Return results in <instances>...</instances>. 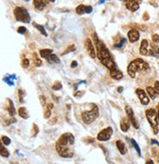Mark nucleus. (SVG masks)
<instances>
[{"instance_id":"f257e3e1","label":"nucleus","mask_w":159,"mask_h":164,"mask_svg":"<svg viewBox=\"0 0 159 164\" xmlns=\"http://www.w3.org/2000/svg\"><path fill=\"white\" fill-rule=\"evenodd\" d=\"M92 39H93V43H94V45L96 47L97 57L100 60L101 64L104 65V66L108 69L109 71L116 68L117 66H116L113 58H112V55L110 53L109 49L106 47V45L102 43L99 39H98L96 32H93L92 34Z\"/></svg>"},{"instance_id":"f03ea898","label":"nucleus","mask_w":159,"mask_h":164,"mask_svg":"<svg viewBox=\"0 0 159 164\" xmlns=\"http://www.w3.org/2000/svg\"><path fill=\"white\" fill-rule=\"evenodd\" d=\"M75 143V137L72 133H64L56 142L55 147L60 156L64 158H71L74 156L73 146Z\"/></svg>"},{"instance_id":"7ed1b4c3","label":"nucleus","mask_w":159,"mask_h":164,"mask_svg":"<svg viewBox=\"0 0 159 164\" xmlns=\"http://www.w3.org/2000/svg\"><path fill=\"white\" fill-rule=\"evenodd\" d=\"M127 71L129 76L132 79H135L138 73H148L150 71V68H149V65L146 60L142 58H137L128 65Z\"/></svg>"},{"instance_id":"20e7f679","label":"nucleus","mask_w":159,"mask_h":164,"mask_svg":"<svg viewBox=\"0 0 159 164\" xmlns=\"http://www.w3.org/2000/svg\"><path fill=\"white\" fill-rule=\"evenodd\" d=\"M99 116V109L96 106V104L92 103L91 104V109L87 111H83L82 113V119L86 124H91L92 122H94L97 117Z\"/></svg>"},{"instance_id":"39448f33","label":"nucleus","mask_w":159,"mask_h":164,"mask_svg":"<svg viewBox=\"0 0 159 164\" xmlns=\"http://www.w3.org/2000/svg\"><path fill=\"white\" fill-rule=\"evenodd\" d=\"M146 116L148 121L149 125L153 130V134L157 135L159 132L158 124H159V118H158V112L154 108H149L146 111Z\"/></svg>"},{"instance_id":"423d86ee","label":"nucleus","mask_w":159,"mask_h":164,"mask_svg":"<svg viewBox=\"0 0 159 164\" xmlns=\"http://www.w3.org/2000/svg\"><path fill=\"white\" fill-rule=\"evenodd\" d=\"M14 16H15L18 22L25 23V24H28V23L31 22L30 14L27 9L24 7H16L14 9Z\"/></svg>"},{"instance_id":"0eeeda50","label":"nucleus","mask_w":159,"mask_h":164,"mask_svg":"<svg viewBox=\"0 0 159 164\" xmlns=\"http://www.w3.org/2000/svg\"><path fill=\"white\" fill-rule=\"evenodd\" d=\"M112 134H113V129L111 127L104 128L103 130H101L97 135V140H100V142H106V140H110L112 137Z\"/></svg>"},{"instance_id":"6e6552de","label":"nucleus","mask_w":159,"mask_h":164,"mask_svg":"<svg viewBox=\"0 0 159 164\" xmlns=\"http://www.w3.org/2000/svg\"><path fill=\"white\" fill-rule=\"evenodd\" d=\"M126 8L131 12H135L139 9V4L142 3V0H125Z\"/></svg>"},{"instance_id":"1a4fd4ad","label":"nucleus","mask_w":159,"mask_h":164,"mask_svg":"<svg viewBox=\"0 0 159 164\" xmlns=\"http://www.w3.org/2000/svg\"><path fill=\"white\" fill-rule=\"evenodd\" d=\"M125 110H126V113H127L129 121L132 123V125L134 126L135 129H139V123H138V120H137V118H135V116L134 114V111H133L132 108H131V106L127 105L125 107Z\"/></svg>"},{"instance_id":"9d476101","label":"nucleus","mask_w":159,"mask_h":164,"mask_svg":"<svg viewBox=\"0 0 159 164\" xmlns=\"http://www.w3.org/2000/svg\"><path fill=\"white\" fill-rule=\"evenodd\" d=\"M135 93H137L139 99L142 105H148L150 99H149V96L146 95L147 92H146L143 90H142V88H137V90H135Z\"/></svg>"},{"instance_id":"9b49d317","label":"nucleus","mask_w":159,"mask_h":164,"mask_svg":"<svg viewBox=\"0 0 159 164\" xmlns=\"http://www.w3.org/2000/svg\"><path fill=\"white\" fill-rule=\"evenodd\" d=\"M146 92L149 97L152 98V99H155L159 95V82L156 81L154 83V87H147Z\"/></svg>"},{"instance_id":"f8f14e48","label":"nucleus","mask_w":159,"mask_h":164,"mask_svg":"<svg viewBox=\"0 0 159 164\" xmlns=\"http://www.w3.org/2000/svg\"><path fill=\"white\" fill-rule=\"evenodd\" d=\"M85 46H86V49L87 51L88 55H90L92 59H94L96 56H97V53H96V50L94 48V45H93V43L91 41V39H86Z\"/></svg>"},{"instance_id":"ddd939ff","label":"nucleus","mask_w":159,"mask_h":164,"mask_svg":"<svg viewBox=\"0 0 159 164\" xmlns=\"http://www.w3.org/2000/svg\"><path fill=\"white\" fill-rule=\"evenodd\" d=\"M149 45H150V41H148L147 39H142L141 46H139V53L143 56H148Z\"/></svg>"},{"instance_id":"4468645a","label":"nucleus","mask_w":159,"mask_h":164,"mask_svg":"<svg viewBox=\"0 0 159 164\" xmlns=\"http://www.w3.org/2000/svg\"><path fill=\"white\" fill-rule=\"evenodd\" d=\"M148 56H153V57L159 59V46L157 43H154L153 41L150 43V45H149Z\"/></svg>"},{"instance_id":"2eb2a0df","label":"nucleus","mask_w":159,"mask_h":164,"mask_svg":"<svg viewBox=\"0 0 159 164\" xmlns=\"http://www.w3.org/2000/svg\"><path fill=\"white\" fill-rule=\"evenodd\" d=\"M139 36H141V35H139V32L138 30H135V29H132L131 31H129V32H128V39L132 43H135V41H138L139 39Z\"/></svg>"},{"instance_id":"dca6fc26","label":"nucleus","mask_w":159,"mask_h":164,"mask_svg":"<svg viewBox=\"0 0 159 164\" xmlns=\"http://www.w3.org/2000/svg\"><path fill=\"white\" fill-rule=\"evenodd\" d=\"M92 12V7L91 6H86V5H79L76 8V13L78 15H83V14H91Z\"/></svg>"},{"instance_id":"f3484780","label":"nucleus","mask_w":159,"mask_h":164,"mask_svg":"<svg viewBox=\"0 0 159 164\" xmlns=\"http://www.w3.org/2000/svg\"><path fill=\"white\" fill-rule=\"evenodd\" d=\"M48 0H34V7L39 11H43L48 4Z\"/></svg>"},{"instance_id":"a211bd4d","label":"nucleus","mask_w":159,"mask_h":164,"mask_svg":"<svg viewBox=\"0 0 159 164\" xmlns=\"http://www.w3.org/2000/svg\"><path fill=\"white\" fill-rule=\"evenodd\" d=\"M110 77L113 80H115V81H120V80L123 79L124 75L118 68L116 67V68H114L113 70H111V71H110Z\"/></svg>"},{"instance_id":"6ab92c4d","label":"nucleus","mask_w":159,"mask_h":164,"mask_svg":"<svg viewBox=\"0 0 159 164\" xmlns=\"http://www.w3.org/2000/svg\"><path fill=\"white\" fill-rule=\"evenodd\" d=\"M116 146H117V148H118L119 152L122 154V155H125V154L127 153L128 148H127L126 144L122 142V140H117V142H116Z\"/></svg>"},{"instance_id":"aec40b11","label":"nucleus","mask_w":159,"mask_h":164,"mask_svg":"<svg viewBox=\"0 0 159 164\" xmlns=\"http://www.w3.org/2000/svg\"><path fill=\"white\" fill-rule=\"evenodd\" d=\"M120 128H121V131H122V132H124V133L128 132V130L130 128V121L128 118H123L121 120Z\"/></svg>"},{"instance_id":"412c9836","label":"nucleus","mask_w":159,"mask_h":164,"mask_svg":"<svg viewBox=\"0 0 159 164\" xmlns=\"http://www.w3.org/2000/svg\"><path fill=\"white\" fill-rule=\"evenodd\" d=\"M7 102L9 103L8 107H7V111L9 112V115L14 117L16 114V111H15V107H14V103H13V101L10 99V98H8L7 99Z\"/></svg>"},{"instance_id":"4be33fe9","label":"nucleus","mask_w":159,"mask_h":164,"mask_svg":"<svg viewBox=\"0 0 159 164\" xmlns=\"http://www.w3.org/2000/svg\"><path fill=\"white\" fill-rule=\"evenodd\" d=\"M52 51H53V50H51V49H49V48H44V49H40V50H39V53H40L41 57L47 60V59L49 58V56H50L51 54H53Z\"/></svg>"},{"instance_id":"5701e85b","label":"nucleus","mask_w":159,"mask_h":164,"mask_svg":"<svg viewBox=\"0 0 159 164\" xmlns=\"http://www.w3.org/2000/svg\"><path fill=\"white\" fill-rule=\"evenodd\" d=\"M16 79V75L13 74V75H7L6 77H4L3 81L5 82L6 84H8L9 86H14L15 83H14V80Z\"/></svg>"},{"instance_id":"b1692460","label":"nucleus","mask_w":159,"mask_h":164,"mask_svg":"<svg viewBox=\"0 0 159 164\" xmlns=\"http://www.w3.org/2000/svg\"><path fill=\"white\" fill-rule=\"evenodd\" d=\"M18 113H19V115H20V117H22L23 119H28L30 117L29 112H28L27 108H26V107H24V106H21L20 108H19Z\"/></svg>"},{"instance_id":"393cba45","label":"nucleus","mask_w":159,"mask_h":164,"mask_svg":"<svg viewBox=\"0 0 159 164\" xmlns=\"http://www.w3.org/2000/svg\"><path fill=\"white\" fill-rule=\"evenodd\" d=\"M53 109V103H48L45 107V110H44V114L43 117L45 119H48L49 117L51 116V111Z\"/></svg>"},{"instance_id":"a878e982","label":"nucleus","mask_w":159,"mask_h":164,"mask_svg":"<svg viewBox=\"0 0 159 164\" xmlns=\"http://www.w3.org/2000/svg\"><path fill=\"white\" fill-rule=\"evenodd\" d=\"M47 62L50 64H59L60 63V59L58 58L57 55L55 54H51L49 56V58L47 59Z\"/></svg>"},{"instance_id":"bb28decb","label":"nucleus","mask_w":159,"mask_h":164,"mask_svg":"<svg viewBox=\"0 0 159 164\" xmlns=\"http://www.w3.org/2000/svg\"><path fill=\"white\" fill-rule=\"evenodd\" d=\"M126 43V39L125 37H119V40L116 41V43H114V47L115 48H121L122 46Z\"/></svg>"},{"instance_id":"cd10ccee","label":"nucleus","mask_w":159,"mask_h":164,"mask_svg":"<svg viewBox=\"0 0 159 164\" xmlns=\"http://www.w3.org/2000/svg\"><path fill=\"white\" fill-rule=\"evenodd\" d=\"M32 61H34V65L35 67H40L43 62H41V60L39 58V56L36 55V53H34L32 54Z\"/></svg>"},{"instance_id":"c85d7f7f","label":"nucleus","mask_w":159,"mask_h":164,"mask_svg":"<svg viewBox=\"0 0 159 164\" xmlns=\"http://www.w3.org/2000/svg\"><path fill=\"white\" fill-rule=\"evenodd\" d=\"M34 27L36 28V30H39L40 32L41 35H43L44 36H47V32H46V31L44 30V28L41 25H39V24H36V23H34Z\"/></svg>"},{"instance_id":"c756f323","label":"nucleus","mask_w":159,"mask_h":164,"mask_svg":"<svg viewBox=\"0 0 159 164\" xmlns=\"http://www.w3.org/2000/svg\"><path fill=\"white\" fill-rule=\"evenodd\" d=\"M0 153H1V156L2 157H9V155H10V153H9V151L8 149L3 146H1V147H0Z\"/></svg>"},{"instance_id":"7c9ffc66","label":"nucleus","mask_w":159,"mask_h":164,"mask_svg":"<svg viewBox=\"0 0 159 164\" xmlns=\"http://www.w3.org/2000/svg\"><path fill=\"white\" fill-rule=\"evenodd\" d=\"M131 143H132V144H133V147H134V148L137 151V152H138V154H139V156H142V153H141V148H139V144H137V142L134 140V139H132L131 140Z\"/></svg>"},{"instance_id":"2f4dec72","label":"nucleus","mask_w":159,"mask_h":164,"mask_svg":"<svg viewBox=\"0 0 159 164\" xmlns=\"http://www.w3.org/2000/svg\"><path fill=\"white\" fill-rule=\"evenodd\" d=\"M25 96H26V91L21 90V88H20V90H19V100H20L21 103H24Z\"/></svg>"},{"instance_id":"473e14b6","label":"nucleus","mask_w":159,"mask_h":164,"mask_svg":"<svg viewBox=\"0 0 159 164\" xmlns=\"http://www.w3.org/2000/svg\"><path fill=\"white\" fill-rule=\"evenodd\" d=\"M1 140H2V143H3L4 146H9V144H11V140L8 137H6V136H2Z\"/></svg>"},{"instance_id":"72a5a7b5","label":"nucleus","mask_w":159,"mask_h":164,"mask_svg":"<svg viewBox=\"0 0 159 164\" xmlns=\"http://www.w3.org/2000/svg\"><path fill=\"white\" fill-rule=\"evenodd\" d=\"M22 66L24 67V68H28L30 66V60L28 59V58H23V60H22Z\"/></svg>"},{"instance_id":"f704fd0d","label":"nucleus","mask_w":159,"mask_h":164,"mask_svg":"<svg viewBox=\"0 0 159 164\" xmlns=\"http://www.w3.org/2000/svg\"><path fill=\"white\" fill-rule=\"evenodd\" d=\"M37 134H39V127H37L36 124H34V125H32V134H31V136H32V137H35Z\"/></svg>"},{"instance_id":"c9c22d12","label":"nucleus","mask_w":159,"mask_h":164,"mask_svg":"<svg viewBox=\"0 0 159 164\" xmlns=\"http://www.w3.org/2000/svg\"><path fill=\"white\" fill-rule=\"evenodd\" d=\"M60 88H62V85L60 82H56L54 85L52 86V90L53 91H59Z\"/></svg>"},{"instance_id":"e433bc0d","label":"nucleus","mask_w":159,"mask_h":164,"mask_svg":"<svg viewBox=\"0 0 159 164\" xmlns=\"http://www.w3.org/2000/svg\"><path fill=\"white\" fill-rule=\"evenodd\" d=\"M83 95H85V91H76L74 92V96L76 97H82Z\"/></svg>"},{"instance_id":"4c0bfd02","label":"nucleus","mask_w":159,"mask_h":164,"mask_svg":"<svg viewBox=\"0 0 159 164\" xmlns=\"http://www.w3.org/2000/svg\"><path fill=\"white\" fill-rule=\"evenodd\" d=\"M17 32H19V34L24 35V34H26V32H27V28L26 27H19Z\"/></svg>"},{"instance_id":"58836bf2","label":"nucleus","mask_w":159,"mask_h":164,"mask_svg":"<svg viewBox=\"0 0 159 164\" xmlns=\"http://www.w3.org/2000/svg\"><path fill=\"white\" fill-rule=\"evenodd\" d=\"M74 50H75V45H73V44H72V45H70V46H69V47H68V48H67L66 50H65V52H63L62 54H63V55H65V54H66V53L72 52V51H74Z\"/></svg>"},{"instance_id":"ea45409f","label":"nucleus","mask_w":159,"mask_h":164,"mask_svg":"<svg viewBox=\"0 0 159 164\" xmlns=\"http://www.w3.org/2000/svg\"><path fill=\"white\" fill-rule=\"evenodd\" d=\"M152 41L154 43H159V35H157V34L152 35Z\"/></svg>"},{"instance_id":"a19ab883","label":"nucleus","mask_w":159,"mask_h":164,"mask_svg":"<svg viewBox=\"0 0 159 164\" xmlns=\"http://www.w3.org/2000/svg\"><path fill=\"white\" fill-rule=\"evenodd\" d=\"M39 100H40L41 105L45 106V96H44V95H40V96H39Z\"/></svg>"},{"instance_id":"79ce46f5","label":"nucleus","mask_w":159,"mask_h":164,"mask_svg":"<svg viewBox=\"0 0 159 164\" xmlns=\"http://www.w3.org/2000/svg\"><path fill=\"white\" fill-rule=\"evenodd\" d=\"M16 122H17V120H16L15 118H14V117H12V118H11L10 120H8V121H7V123H5V125L8 126V125H10V124H12V123H16Z\"/></svg>"},{"instance_id":"37998d69","label":"nucleus","mask_w":159,"mask_h":164,"mask_svg":"<svg viewBox=\"0 0 159 164\" xmlns=\"http://www.w3.org/2000/svg\"><path fill=\"white\" fill-rule=\"evenodd\" d=\"M142 18H143V20H144V21H147L148 19H149V15L146 12V13L143 14V17H142Z\"/></svg>"},{"instance_id":"c03bdc74","label":"nucleus","mask_w":159,"mask_h":164,"mask_svg":"<svg viewBox=\"0 0 159 164\" xmlns=\"http://www.w3.org/2000/svg\"><path fill=\"white\" fill-rule=\"evenodd\" d=\"M77 65H78V63L76 62V61H73V62L71 63V67H72V68H76Z\"/></svg>"},{"instance_id":"a18cd8bd","label":"nucleus","mask_w":159,"mask_h":164,"mask_svg":"<svg viewBox=\"0 0 159 164\" xmlns=\"http://www.w3.org/2000/svg\"><path fill=\"white\" fill-rule=\"evenodd\" d=\"M117 91H118V92H122L123 91H124V88H123V87H119L118 88H117Z\"/></svg>"},{"instance_id":"49530a36","label":"nucleus","mask_w":159,"mask_h":164,"mask_svg":"<svg viewBox=\"0 0 159 164\" xmlns=\"http://www.w3.org/2000/svg\"><path fill=\"white\" fill-rule=\"evenodd\" d=\"M151 144H157V146L159 147V143L157 142V140H151Z\"/></svg>"},{"instance_id":"de8ad7c7","label":"nucleus","mask_w":159,"mask_h":164,"mask_svg":"<svg viewBox=\"0 0 159 164\" xmlns=\"http://www.w3.org/2000/svg\"><path fill=\"white\" fill-rule=\"evenodd\" d=\"M146 164H154V162L151 160V159H148V160H146Z\"/></svg>"},{"instance_id":"09e8293b","label":"nucleus","mask_w":159,"mask_h":164,"mask_svg":"<svg viewBox=\"0 0 159 164\" xmlns=\"http://www.w3.org/2000/svg\"><path fill=\"white\" fill-rule=\"evenodd\" d=\"M48 1H49V2H54L55 0H48Z\"/></svg>"},{"instance_id":"8fccbe9b","label":"nucleus","mask_w":159,"mask_h":164,"mask_svg":"<svg viewBox=\"0 0 159 164\" xmlns=\"http://www.w3.org/2000/svg\"><path fill=\"white\" fill-rule=\"evenodd\" d=\"M157 109H158V111H159V103H158V105H157Z\"/></svg>"},{"instance_id":"3c124183","label":"nucleus","mask_w":159,"mask_h":164,"mask_svg":"<svg viewBox=\"0 0 159 164\" xmlns=\"http://www.w3.org/2000/svg\"><path fill=\"white\" fill-rule=\"evenodd\" d=\"M12 164H18V163H15V162H14V163H13V162H12Z\"/></svg>"},{"instance_id":"603ef678","label":"nucleus","mask_w":159,"mask_h":164,"mask_svg":"<svg viewBox=\"0 0 159 164\" xmlns=\"http://www.w3.org/2000/svg\"><path fill=\"white\" fill-rule=\"evenodd\" d=\"M158 118H159V111H158Z\"/></svg>"},{"instance_id":"864d4df0","label":"nucleus","mask_w":159,"mask_h":164,"mask_svg":"<svg viewBox=\"0 0 159 164\" xmlns=\"http://www.w3.org/2000/svg\"><path fill=\"white\" fill-rule=\"evenodd\" d=\"M25 1H30V0H25Z\"/></svg>"},{"instance_id":"5fc2aeb1","label":"nucleus","mask_w":159,"mask_h":164,"mask_svg":"<svg viewBox=\"0 0 159 164\" xmlns=\"http://www.w3.org/2000/svg\"><path fill=\"white\" fill-rule=\"evenodd\" d=\"M120 1H125V0H120Z\"/></svg>"}]
</instances>
